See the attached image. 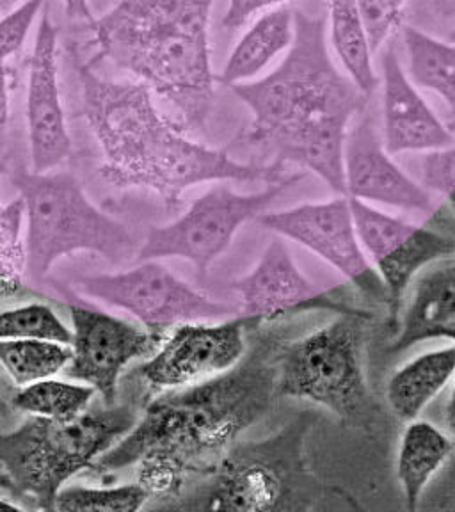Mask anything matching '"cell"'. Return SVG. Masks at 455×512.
Wrapping results in <instances>:
<instances>
[{"label": "cell", "instance_id": "obj_1", "mask_svg": "<svg viewBox=\"0 0 455 512\" xmlns=\"http://www.w3.org/2000/svg\"><path fill=\"white\" fill-rule=\"evenodd\" d=\"M244 358L207 381L175 388L146 404L134 429L91 468L118 472L139 464L150 500L175 498L187 480L205 472L271 409L276 393L280 336H258Z\"/></svg>", "mask_w": 455, "mask_h": 512}, {"label": "cell", "instance_id": "obj_2", "mask_svg": "<svg viewBox=\"0 0 455 512\" xmlns=\"http://www.w3.org/2000/svg\"><path fill=\"white\" fill-rule=\"evenodd\" d=\"M294 43L271 73L230 86L251 112L246 141L345 196L344 146L363 95L329 54L324 16L294 11Z\"/></svg>", "mask_w": 455, "mask_h": 512}, {"label": "cell", "instance_id": "obj_3", "mask_svg": "<svg viewBox=\"0 0 455 512\" xmlns=\"http://www.w3.org/2000/svg\"><path fill=\"white\" fill-rule=\"evenodd\" d=\"M79 77L82 116L102 150L100 176L116 189L141 187L159 194L168 210L182 205L187 189L217 182H280L278 162L267 166L232 159L224 148H210L187 137L153 102L144 82L109 80L73 52Z\"/></svg>", "mask_w": 455, "mask_h": 512}, {"label": "cell", "instance_id": "obj_4", "mask_svg": "<svg viewBox=\"0 0 455 512\" xmlns=\"http://www.w3.org/2000/svg\"><path fill=\"white\" fill-rule=\"evenodd\" d=\"M216 0H120L89 29L98 56L136 75L182 116L185 132L214 109L210 16Z\"/></svg>", "mask_w": 455, "mask_h": 512}, {"label": "cell", "instance_id": "obj_5", "mask_svg": "<svg viewBox=\"0 0 455 512\" xmlns=\"http://www.w3.org/2000/svg\"><path fill=\"white\" fill-rule=\"evenodd\" d=\"M317 415L304 411L260 441H237L205 472L157 509L178 511L306 512L345 495L326 486L304 456L306 436Z\"/></svg>", "mask_w": 455, "mask_h": 512}, {"label": "cell", "instance_id": "obj_6", "mask_svg": "<svg viewBox=\"0 0 455 512\" xmlns=\"http://www.w3.org/2000/svg\"><path fill=\"white\" fill-rule=\"evenodd\" d=\"M137 420L139 413L128 404L91 409L68 420L32 415L15 431L0 434L2 482L18 500L54 511L64 484L91 468Z\"/></svg>", "mask_w": 455, "mask_h": 512}, {"label": "cell", "instance_id": "obj_7", "mask_svg": "<svg viewBox=\"0 0 455 512\" xmlns=\"http://www.w3.org/2000/svg\"><path fill=\"white\" fill-rule=\"evenodd\" d=\"M9 175L24 200L31 287H41L57 260L79 251L96 253L111 264L134 262L139 248L127 224L93 205L73 173L16 168Z\"/></svg>", "mask_w": 455, "mask_h": 512}, {"label": "cell", "instance_id": "obj_8", "mask_svg": "<svg viewBox=\"0 0 455 512\" xmlns=\"http://www.w3.org/2000/svg\"><path fill=\"white\" fill-rule=\"evenodd\" d=\"M370 320L365 315H336L303 338L283 342L276 360L278 397L312 402L349 427H374L379 404L363 370Z\"/></svg>", "mask_w": 455, "mask_h": 512}, {"label": "cell", "instance_id": "obj_9", "mask_svg": "<svg viewBox=\"0 0 455 512\" xmlns=\"http://www.w3.org/2000/svg\"><path fill=\"white\" fill-rule=\"evenodd\" d=\"M303 178L304 171L287 175L255 194H240L226 182H217L176 221L166 226H152L134 262L182 258L194 265L198 278L203 280L210 265L232 246L240 226L251 219L256 221L283 192Z\"/></svg>", "mask_w": 455, "mask_h": 512}, {"label": "cell", "instance_id": "obj_10", "mask_svg": "<svg viewBox=\"0 0 455 512\" xmlns=\"http://www.w3.org/2000/svg\"><path fill=\"white\" fill-rule=\"evenodd\" d=\"M73 290L125 310L153 331H168L185 322L223 320L237 313V306L205 296L159 260L139 262L134 269L116 274L80 276Z\"/></svg>", "mask_w": 455, "mask_h": 512}, {"label": "cell", "instance_id": "obj_11", "mask_svg": "<svg viewBox=\"0 0 455 512\" xmlns=\"http://www.w3.org/2000/svg\"><path fill=\"white\" fill-rule=\"evenodd\" d=\"M256 221L265 230L294 240L333 265L360 296L388 306V292L361 246L347 196L322 203H304L281 212H264Z\"/></svg>", "mask_w": 455, "mask_h": 512}, {"label": "cell", "instance_id": "obj_12", "mask_svg": "<svg viewBox=\"0 0 455 512\" xmlns=\"http://www.w3.org/2000/svg\"><path fill=\"white\" fill-rule=\"evenodd\" d=\"M349 201L361 246L388 292V322L397 329L406 288L429 265L455 255V237L390 216L372 203Z\"/></svg>", "mask_w": 455, "mask_h": 512}, {"label": "cell", "instance_id": "obj_13", "mask_svg": "<svg viewBox=\"0 0 455 512\" xmlns=\"http://www.w3.org/2000/svg\"><path fill=\"white\" fill-rule=\"evenodd\" d=\"M68 310L72 317V360L64 367V374L93 386L102 395L104 406H112L123 370L134 360L153 356L168 331L139 328L80 304L70 303Z\"/></svg>", "mask_w": 455, "mask_h": 512}, {"label": "cell", "instance_id": "obj_14", "mask_svg": "<svg viewBox=\"0 0 455 512\" xmlns=\"http://www.w3.org/2000/svg\"><path fill=\"white\" fill-rule=\"evenodd\" d=\"M232 290L237 297V317L249 320L255 328L264 322H278L308 312L365 315L374 319V313L315 287L297 267L283 237L269 242L255 269L233 281Z\"/></svg>", "mask_w": 455, "mask_h": 512}, {"label": "cell", "instance_id": "obj_15", "mask_svg": "<svg viewBox=\"0 0 455 512\" xmlns=\"http://www.w3.org/2000/svg\"><path fill=\"white\" fill-rule=\"evenodd\" d=\"M256 329L242 317L219 324H178L152 358L137 368L155 390H175L207 381L235 367L246 354V333Z\"/></svg>", "mask_w": 455, "mask_h": 512}, {"label": "cell", "instance_id": "obj_16", "mask_svg": "<svg viewBox=\"0 0 455 512\" xmlns=\"http://www.w3.org/2000/svg\"><path fill=\"white\" fill-rule=\"evenodd\" d=\"M345 196L434 216L431 192L413 180L384 148L376 116L368 104L352 121L344 146Z\"/></svg>", "mask_w": 455, "mask_h": 512}, {"label": "cell", "instance_id": "obj_17", "mask_svg": "<svg viewBox=\"0 0 455 512\" xmlns=\"http://www.w3.org/2000/svg\"><path fill=\"white\" fill-rule=\"evenodd\" d=\"M57 38V27L45 11L36 29L27 80L25 116L34 173L54 171L72 155L59 88Z\"/></svg>", "mask_w": 455, "mask_h": 512}, {"label": "cell", "instance_id": "obj_18", "mask_svg": "<svg viewBox=\"0 0 455 512\" xmlns=\"http://www.w3.org/2000/svg\"><path fill=\"white\" fill-rule=\"evenodd\" d=\"M381 50L384 148L392 155H402L431 152L455 143L445 121L409 79L393 38Z\"/></svg>", "mask_w": 455, "mask_h": 512}, {"label": "cell", "instance_id": "obj_19", "mask_svg": "<svg viewBox=\"0 0 455 512\" xmlns=\"http://www.w3.org/2000/svg\"><path fill=\"white\" fill-rule=\"evenodd\" d=\"M436 338L455 342V256L438 260L420 272L390 352L397 354Z\"/></svg>", "mask_w": 455, "mask_h": 512}, {"label": "cell", "instance_id": "obj_20", "mask_svg": "<svg viewBox=\"0 0 455 512\" xmlns=\"http://www.w3.org/2000/svg\"><path fill=\"white\" fill-rule=\"evenodd\" d=\"M296 36L294 9L288 6L265 11L233 47L217 80L224 86L255 79L281 54H287Z\"/></svg>", "mask_w": 455, "mask_h": 512}, {"label": "cell", "instance_id": "obj_21", "mask_svg": "<svg viewBox=\"0 0 455 512\" xmlns=\"http://www.w3.org/2000/svg\"><path fill=\"white\" fill-rule=\"evenodd\" d=\"M406 72L418 89L440 96L445 104V125L455 137V43L434 38L411 25L400 29Z\"/></svg>", "mask_w": 455, "mask_h": 512}, {"label": "cell", "instance_id": "obj_22", "mask_svg": "<svg viewBox=\"0 0 455 512\" xmlns=\"http://www.w3.org/2000/svg\"><path fill=\"white\" fill-rule=\"evenodd\" d=\"M455 377V344L425 352L399 368L388 381L386 399L404 422L420 416Z\"/></svg>", "mask_w": 455, "mask_h": 512}, {"label": "cell", "instance_id": "obj_23", "mask_svg": "<svg viewBox=\"0 0 455 512\" xmlns=\"http://www.w3.org/2000/svg\"><path fill=\"white\" fill-rule=\"evenodd\" d=\"M455 441L425 420H411L404 429L397 457V479L409 511H416L425 488L454 452Z\"/></svg>", "mask_w": 455, "mask_h": 512}, {"label": "cell", "instance_id": "obj_24", "mask_svg": "<svg viewBox=\"0 0 455 512\" xmlns=\"http://www.w3.org/2000/svg\"><path fill=\"white\" fill-rule=\"evenodd\" d=\"M328 8L329 41L338 61L363 95H374L379 79L358 0H328Z\"/></svg>", "mask_w": 455, "mask_h": 512}, {"label": "cell", "instance_id": "obj_25", "mask_svg": "<svg viewBox=\"0 0 455 512\" xmlns=\"http://www.w3.org/2000/svg\"><path fill=\"white\" fill-rule=\"evenodd\" d=\"M70 360L72 349L66 344L40 338L0 340V365L18 386L48 379L64 370Z\"/></svg>", "mask_w": 455, "mask_h": 512}, {"label": "cell", "instance_id": "obj_26", "mask_svg": "<svg viewBox=\"0 0 455 512\" xmlns=\"http://www.w3.org/2000/svg\"><path fill=\"white\" fill-rule=\"evenodd\" d=\"M95 393V388L89 384L41 379L16 390L11 397V408L29 415L68 420L84 413Z\"/></svg>", "mask_w": 455, "mask_h": 512}, {"label": "cell", "instance_id": "obj_27", "mask_svg": "<svg viewBox=\"0 0 455 512\" xmlns=\"http://www.w3.org/2000/svg\"><path fill=\"white\" fill-rule=\"evenodd\" d=\"M8 171L0 162V176ZM24 200L18 196L9 203H0V299L16 297L25 290L27 281V246L22 237Z\"/></svg>", "mask_w": 455, "mask_h": 512}, {"label": "cell", "instance_id": "obj_28", "mask_svg": "<svg viewBox=\"0 0 455 512\" xmlns=\"http://www.w3.org/2000/svg\"><path fill=\"white\" fill-rule=\"evenodd\" d=\"M150 500L141 484L118 488H63L56 496L54 511L59 512H136Z\"/></svg>", "mask_w": 455, "mask_h": 512}, {"label": "cell", "instance_id": "obj_29", "mask_svg": "<svg viewBox=\"0 0 455 512\" xmlns=\"http://www.w3.org/2000/svg\"><path fill=\"white\" fill-rule=\"evenodd\" d=\"M40 338L59 344H72V331L54 310L43 303L25 304L0 312V340Z\"/></svg>", "mask_w": 455, "mask_h": 512}, {"label": "cell", "instance_id": "obj_30", "mask_svg": "<svg viewBox=\"0 0 455 512\" xmlns=\"http://www.w3.org/2000/svg\"><path fill=\"white\" fill-rule=\"evenodd\" d=\"M409 0H358L372 52L377 54L404 25Z\"/></svg>", "mask_w": 455, "mask_h": 512}, {"label": "cell", "instance_id": "obj_31", "mask_svg": "<svg viewBox=\"0 0 455 512\" xmlns=\"http://www.w3.org/2000/svg\"><path fill=\"white\" fill-rule=\"evenodd\" d=\"M45 4L47 0H24L0 18V64H6L9 57L24 47L32 24Z\"/></svg>", "mask_w": 455, "mask_h": 512}, {"label": "cell", "instance_id": "obj_32", "mask_svg": "<svg viewBox=\"0 0 455 512\" xmlns=\"http://www.w3.org/2000/svg\"><path fill=\"white\" fill-rule=\"evenodd\" d=\"M420 184L429 192L448 198L455 191V143L424 152L418 160Z\"/></svg>", "mask_w": 455, "mask_h": 512}, {"label": "cell", "instance_id": "obj_33", "mask_svg": "<svg viewBox=\"0 0 455 512\" xmlns=\"http://www.w3.org/2000/svg\"><path fill=\"white\" fill-rule=\"evenodd\" d=\"M292 2H297V0H230L221 25L224 29L237 31L240 27L248 24L253 16H260L265 11L288 6Z\"/></svg>", "mask_w": 455, "mask_h": 512}, {"label": "cell", "instance_id": "obj_34", "mask_svg": "<svg viewBox=\"0 0 455 512\" xmlns=\"http://www.w3.org/2000/svg\"><path fill=\"white\" fill-rule=\"evenodd\" d=\"M11 80H13V72L9 70L8 64H0V157L8 143L9 120H11V100H9ZM0 162L4 160L0 159Z\"/></svg>", "mask_w": 455, "mask_h": 512}, {"label": "cell", "instance_id": "obj_35", "mask_svg": "<svg viewBox=\"0 0 455 512\" xmlns=\"http://www.w3.org/2000/svg\"><path fill=\"white\" fill-rule=\"evenodd\" d=\"M64 11L66 16L72 18V20H79L88 25V29H91L95 25L96 18L91 13V6H89V0H63Z\"/></svg>", "mask_w": 455, "mask_h": 512}, {"label": "cell", "instance_id": "obj_36", "mask_svg": "<svg viewBox=\"0 0 455 512\" xmlns=\"http://www.w3.org/2000/svg\"><path fill=\"white\" fill-rule=\"evenodd\" d=\"M429 2H431L436 15L445 18V20L455 18V0H429Z\"/></svg>", "mask_w": 455, "mask_h": 512}, {"label": "cell", "instance_id": "obj_37", "mask_svg": "<svg viewBox=\"0 0 455 512\" xmlns=\"http://www.w3.org/2000/svg\"><path fill=\"white\" fill-rule=\"evenodd\" d=\"M447 425L450 432H452V436H454L455 440V386L454 390H452V397L448 400L447 406Z\"/></svg>", "mask_w": 455, "mask_h": 512}, {"label": "cell", "instance_id": "obj_38", "mask_svg": "<svg viewBox=\"0 0 455 512\" xmlns=\"http://www.w3.org/2000/svg\"><path fill=\"white\" fill-rule=\"evenodd\" d=\"M24 0H0V11L8 13L11 9L16 8L18 4H22Z\"/></svg>", "mask_w": 455, "mask_h": 512}, {"label": "cell", "instance_id": "obj_39", "mask_svg": "<svg viewBox=\"0 0 455 512\" xmlns=\"http://www.w3.org/2000/svg\"><path fill=\"white\" fill-rule=\"evenodd\" d=\"M20 507L15 502H9L6 498H0V511H18Z\"/></svg>", "mask_w": 455, "mask_h": 512}, {"label": "cell", "instance_id": "obj_40", "mask_svg": "<svg viewBox=\"0 0 455 512\" xmlns=\"http://www.w3.org/2000/svg\"><path fill=\"white\" fill-rule=\"evenodd\" d=\"M9 413H11V406H9L8 400L0 395V416H8Z\"/></svg>", "mask_w": 455, "mask_h": 512}, {"label": "cell", "instance_id": "obj_41", "mask_svg": "<svg viewBox=\"0 0 455 512\" xmlns=\"http://www.w3.org/2000/svg\"><path fill=\"white\" fill-rule=\"evenodd\" d=\"M448 207H450V210L454 212L455 214V191L450 194L447 198Z\"/></svg>", "mask_w": 455, "mask_h": 512}, {"label": "cell", "instance_id": "obj_42", "mask_svg": "<svg viewBox=\"0 0 455 512\" xmlns=\"http://www.w3.org/2000/svg\"><path fill=\"white\" fill-rule=\"evenodd\" d=\"M448 41H454L455 43V29L454 31L448 32Z\"/></svg>", "mask_w": 455, "mask_h": 512}]
</instances>
